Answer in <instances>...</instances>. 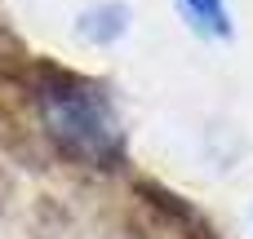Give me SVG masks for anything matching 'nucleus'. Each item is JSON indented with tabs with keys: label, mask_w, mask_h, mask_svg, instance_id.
Instances as JSON below:
<instances>
[{
	"label": "nucleus",
	"mask_w": 253,
	"mask_h": 239,
	"mask_svg": "<svg viewBox=\"0 0 253 239\" xmlns=\"http://www.w3.org/2000/svg\"><path fill=\"white\" fill-rule=\"evenodd\" d=\"M27 93L36 102L40 129L53 151L84 169H116L125 164V133L107 89L89 75H76L58 62L36 58L27 75Z\"/></svg>",
	"instance_id": "f257e3e1"
},
{
	"label": "nucleus",
	"mask_w": 253,
	"mask_h": 239,
	"mask_svg": "<svg viewBox=\"0 0 253 239\" xmlns=\"http://www.w3.org/2000/svg\"><path fill=\"white\" fill-rule=\"evenodd\" d=\"M133 195H138L147 208H156V213H160L169 226H178V231H191L196 239H209V222H205V217H200V213H196V208H191V204H187L178 191H165L160 182H147V177H138V182H133Z\"/></svg>",
	"instance_id": "f03ea898"
},
{
	"label": "nucleus",
	"mask_w": 253,
	"mask_h": 239,
	"mask_svg": "<svg viewBox=\"0 0 253 239\" xmlns=\"http://www.w3.org/2000/svg\"><path fill=\"white\" fill-rule=\"evenodd\" d=\"M125 27H129V9L116 4V0H107V4H98V9H84L76 31H80L89 44H107V40L125 35Z\"/></svg>",
	"instance_id": "7ed1b4c3"
},
{
	"label": "nucleus",
	"mask_w": 253,
	"mask_h": 239,
	"mask_svg": "<svg viewBox=\"0 0 253 239\" xmlns=\"http://www.w3.org/2000/svg\"><path fill=\"white\" fill-rule=\"evenodd\" d=\"M178 4H182V13L191 18L196 31H205V35H231V13H227L222 0H178Z\"/></svg>",
	"instance_id": "20e7f679"
}]
</instances>
